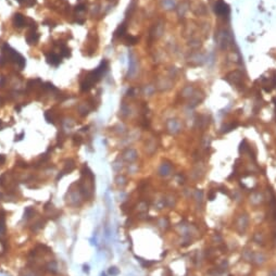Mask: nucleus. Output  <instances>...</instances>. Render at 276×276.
Wrapping results in <instances>:
<instances>
[{
	"label": "nucleus",
	"instance_id": "nucleus-5",
	"mask_svg": "<svg viewBox=\"0 0 276 276\" xmlns=\"http://www.w3.org/2000/svg\"><path fill=\"white\" fill-rule=\"evenodd\" d=\"M125 32V25L122 24V25H120L119 27H117V30H115V36L116 37H120V36H122L123 34H124Z\"/></svg>",
	"mask_w": 276,
	"mask_h": 276
},
{
	"label": "nucleus",
	"instance_id": "nucleus-7",
	"mask_svg": "<svg viewBox=\"0 0 276 276\" xmlns=\"http://www.w3.org/2000/svg\"><path fill=\"white\" fill-rule=\"evenodd\" d=\"M126 41H127V44H129V45H135V44L138 41V39H137V37H134V36H129V37H127Z\"/></svg>",
	"mask_w": 276,
	"mask_h": 276
},
{
	"label": "nucleus",
	"instance_id": "nucleus-2",
	"mask_svg": "<svg viewBox=\"0 0 276 276\" xmlns=\"http://www.w3.org/2000/svg\"><path fill=\"white\" fill-rule=\"evenodd\" d=\"M47 62L49 64L53 65V66H58L61 63V57L58 55H55V53H50V55L47 56Z\"/></svg>",
	"mask_w": 276,
	"mask_h": 276
},
{
	"label": "nucleus",
	"instance_id": "nucleus-10",
	"mask_svg": "<svg viewBox=\"0 0 276 276\" xmlns=\"http://www.w3.org/2000/svg\"><path fill=\"white\" fill-rule=\"evenodd\" d=\"M274 102H275V107H276V98L274 99Z\"/></svg>",
	"mask_w": 276,
	"mask_h": 276
},
{
	"label": "nucleus",
	"instance_id": "nucleus-6",
	"mask_svg": "<svg viewBox=\"0 0 276 276\" xmlns=\"http://www.w3.org/2000/svg\"><path fill=\"white\" fill-rule=\"evenodd\" d=\"M70 56H71L70 49L66 47H62V49H61V57L67 58V57H70Z\"/></svg>",
	"mask_w": 276,
	"mask_h": 276
},
{
	"label": "nucleus",
	"instance_id": "nucleus-3",
	"mask_svg": "<svg viewBox=\"0 0 276 276\" xmlns=\"http://www.w3.org/2000/svg\"><path fill=\"white\" fill-rule=\"evenodd\" d=\"M14 23L18 27H22L23 25H25V18L21 14H16L14 18Z\"/></svg>",
	"mask_w": 276,
	"mask_h": 276
},
{
	"label": "nucleus",
	"instance_id": "nucleus-9",
	"mask_svg": "<svg viewBox=\"0 0 276 276\" xmlns=\"http://www.w3.org/2000/svg\"><path fill=\"white\" fill-rule=\"evenodd\" d=\"M115 267H110V274H112V275H115V274H117V271H115Z\"/></svg>",
	"mask_w": 276,
	"mask_h": 276
},
{
	"label": "nucleus",
	"instance_id": "nucleus-8",
	"mask_svg": "<svg viewBox=\"0 0 276 276\" xmlns=\"http://www.w3.org/2000/svg\"><path fill=\"white\" fill-rule=\"evenodd\" d=\"M76 10H77V11H83V10H85V5H77V7H76Z\"/></svg>",
	"mask_w": 276,
	"mask_h": 276
},
{
	"label": "nucleus",
	"instance_id": "nucleus-4",
	"mask_svg": "<svg viewBox=\"0 0 276 276\" xmlns=\"http://www.w3.org/2000/svg\"><path fill=\"white\" fill-rule=\"evenodd\" d=\"M38 38H39V35H38L37 33H30V35L26 37V40H27L28 44H35V42H37Z\"/></svg>",
	"mask_w": 276,
	"mask_h": 276
},
{
	"label": "nucleus",
	"instance_id": "nucleus-1",
	"mask_svg": "<svg viewBox=\"0 0 276 276\" xmlns=\"http://www.w3.org/2000/svg\"><path fill=\"white\" fill-rule=\"evenodd\" d=\"M214 11L217 15L221 16H227L229 14V7L227 3H225L223 0H219L215 5H214Z\"/></svg>",
	"mask_w": 276,
	"mask_h": 276
}]
</instances>
